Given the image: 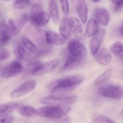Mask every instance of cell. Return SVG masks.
Masks as SVG:
<instances>
[{
  "instance_id": "obj_1",
  "label": "cell",
  "mask_w": 123,
  "mask_h": 123,
  "mask_svg": "<svg viewBox=\"0 0 123 123\" xmlns=\"http://www.w3.org/2000/svg\"><path fill=\"white\" fill-rule=\"evenodd\" d=\"M85 76L82 74H74L58 79L50 85L53 92L72 90L80 85L85 80Z\"/></svg>"
},
{
  "instance_id": "obj_2",
  "label": "cell",
  "mask_w": 123,
  "mask_h": 123,
  "mask_svg": "<svg viewBox=\"0 0 123 123\" xmlns=\"http://www.w3.org/2000/svg\"><path fill=\"white\" fill-rule=\"evenodd\" d=\"M50 18L49 13L44 12L39 4H35L31 7L29 20L30 24L35 27H42L46 25L49 22Z\"/></svg>"
},
{
  "instance_id": "obj_3",
  "label": "cell",
  "mask_w": 123,
  "mask_h": 123,
  "mask_svg": "<svg viewBox=\"0 0 123 123\" xmlns=\"http://www.w3.org/2000/svg\"><path fill=\"white\" fill-rule=\"evenodd\" d=\"M71 109L68 106L48 105L37 109V112L38 116L52 120L62 114H67Z\"/></svg>"
},
{
  "instance_id": "obj_4",
  "label": "cell",
  "mask_w": 123,
  "mask_h": 123,
  "mask_svg": "<svg viewBox=\"0 0 123 123\" xmlns=\"http://www.w3.org/2000/svg\"><path fill=\"white\" fill-rule=\"evenodd\" d=\"M78 97L76 96H61L52 95L41 98L40 102L45 105L69 106L76 103Z\"/></svg>"
},
{
  "instance_id": "obj_5",
  "label": "cell",
  "mask_w": 123,
  "mask_h": 123,
  "mask_svg": "<svg viewBox=\"0 0 123 123\" xmlns=\"http://www.w3.org/2000/svg\"><path fill=\"white\" fill-rule=\"evenodd\" d=\"M98 94L107 98L121 100L123 97V88L121 86L114 84L104 85L98 90Z\"/></svg>"
},
{
  "instance_id": "obj_6",
  "label": "cell",
  "mask_w": 123,
  "mask_h": 123,
  "mask_svg": "<svg viewBox=\"0 0 123 123\" xmlns=\"http://www.w3.org/2000/svg\"><path fill=\"white\" fill-rule=\"evenodd\" d=\"M60 64L58 59H54L52 61L37 65L32 71V73L35 76H42L52 73Z\"/></svg>"
},
{
  "instance_id": "obj_7",
  "label": "cell",
  "mask_w": 123,
  "mask_h": 123,
  "mask_svg": "<svg viewBox=\"0 0 123 123\" xmlns=\"http://www.w3.org/2000/svg\"><path fill=\"white\" fill-rule=\"evenodd\" d=\"M24 66L19 60H14L7 66L2 73V77L4 78H10L16 76L22 73Z\"/></svg>"
},
{
  "instance_id": "obj_8",
  "label": "cell",
  "mask_w": 123,
  "mask_h": 123,
  "mask_svg": "<svg viewBox=\"0 0 123 123\" xmlns=\"http://www.w3.org/2000/svg\"><path fill=\"white\" fill-rule=\"evenodd\" d=\"M36 86V82L34 80H30L25 82L11 92L10 97L13 98H18L22 97L31 92Z\"/></svg>"
},
{
  "instance_id": "obj_9",
  "label": "cell",
  "mask_w": 123,
  "mask_h": 123,
  "mask_svg": "<svg viewBox=\"0 0 123 123\" xmlns=\"http://www.w3.org/2000/svg\"><path fill=\"white\" fill-rule=\"evenodd\" d=\"M68 48L70 55L76 56H80L85 58L87 54V50L85 46L76 39H72L68 42Z\"/></svg>"
},
{
  "instance_id": "obj_10",
  "label": "cell",
  "mask_w": 123,
  "mask_h": 123,
  "mask_svg": "<svg viewBox=\"0 0 123 123\" xmlns=\"http://www.w3.org/2000/svg\"><path fill=\"white\" fill-rule=\"evenodd\" d=\"M105 34V30L103 29H101L100 30H98L97 34L92 36V38L90 40V47L91 54L93 55H94L99 50V48L103 42Z\"/></svg>"
},
{
  "instance_id": "obj_11",
  "label": "cell",
  "mask_w": 123,
  "mask_h": 123,
  "mask_svg": "<svg viewBox=\"0 0 123 123\" xmlns=\"http://www.w3.org/2000/svg\"><path fill=\"white\" fill-rule=\"evenodd\" d=\"M45 36L47 43L50 45L61 46L65 44L67 41L60 34L51 30L47 31Z\"/></svg>"
},
{
  "instance_id": "obj_12",
  "label": "cell",
  "mask_w": 123,
  "mask_h": 123,
  "mask_svg": "<svg viewBox=\"0 0 123 123\" xmlns=\"http://www.w3.org/2000/svg\"><path fill=\"white\" fill-rule=\"evenodd\" d=\"M94 16L96 21L103 26L108 25L110 20V13L103 7H98L94 11Z\"/></svg>"
},
{
  "instance_id": "obj_13",
  "label": "cell",
  "mask_w": 123,
  "mask_h": 123,
  "mask_svg": "<svg viewBox=\"0 0 123 123\" xmlns=\"http://www.w3.org/2000/svg\"><path fill=\"white\" fill-rule=\"evenodd\" d=\"M11 32L8 24L5 20L0 23V46H3L8 43L12 38Z\"/></svg>"
},
{
  "instance_id": "obj_14",
  "label": "cell",
  "mask_w": 123,
  "mask_h": 123,
  "mask_svg": "<svg viewBox=\"0 0 123 123\" xmlns=\"http://www.w3.org/2000/svg\"><path fill=\"white\" fill-rule=\"evenodd\" d=\"M85 58L80 56H76L70 55L66 60L62 70H70L79 67L82 64Z\"/></svg>"
},
{
  "instance_id": "obj_15",
  "label": "cell",
  "mask_w": 123,
  "mask_h": 123,
  "mask_svg": "<svg viewBox=\"0 0 123 123\" xmlns=\"http://www.w3.org/2000/svg\"><path fill=\"white\" fill-rule=\"evenodd\" d=\"M99 30L98 24L96 20L94 18H91L88 20L86 25V28L85 30L84 36L86 38H89L94 36Z\"/></svg>"
},
{
  "instance_id": "obj_16",
  "label": "cell",
  "mask_w": 123,
  "mask_h": 123,
  "mask_svg": "<svg viewBox=\"0 0 123 123\" xmlns=\"http://www.w3.org/2000/svg\"><path fill=\"white\" fill-rule=\"evenodd\" d=\"M76 12L82 22L83 24L86 23L88 16V7L85 0H79L77 4Z\"/></svg>"
},
{
  "instance_id": "obj_17",
  "label": "cell",
  "mask_w": 123,
  "mask_h": 123,
  "mask_svg": "<svg viewBox=\"0 0 123 123\" xmlns=\"http://www.w3.org/2000/svg\"><path fill=\"white\" fill-rule=\"evenodd\" d=\"M68 19L67 17H64L61 19L60 23L59 30L60 34L66 40L70 38L72 36V31L70 28L69 24H68Z\"/></svg>"
},
{
  "instance_id": "obj_18",
  "label": "cell",
  "mask_w": 123,
  "mask_h": 123,
  "mask_svg": "<svg viewBox=\"0 0 123 123\" xmlns=\"http://www.w3.org/2000/svg\"><path fill=\"white\" fill-rule=\"evenodd\" d=\"M18 111L20 115L25 117L31 118L38 116L37 110L31 106L20 105L19 106H18Z\"/></svg>"
},
{
  "instance_id": "obj_19",
  "label": "cell",
  "mask_w": 123,
  "mask_h": 123,
  "mask_svg": "<svg viewBox=\"0 0 123 123\" xmlns=\"http://www.w3.org/2000/svg\"><path fill=\"white\" fill-rule=\"evenodd\" d=\"M94 56L96 61L102 66H107L111 62L112 55L105 49L100 51L99 53L97 52Z\"/></svg>"
},
{
  "instance_id": "obj_20",
  "label": "cell",
  "mask_w": 123,
  "mask_h": 123,
  "mask_svg": "<svg viewBox=\"0 0 123 123\" xmlns=\"http://www.w3.org/2000/svg\"><path fill=\"white\" fill-rule=\"evenodd\" d=\"M18 103L16 102H8L0 105V118L8 116L18 108Z\"/></svg>"
},
{
  "instance_id": "obj_21",
  "label": "cell",
  "mask_w": 123,
  "mask_h": 123,
  "mask_svg": "<svg viewBox=\"0 0 123 123\" xmlns=\"http://www.w3.org/2000/svg\"><path fill=\"white\" fill-rule=\"evenodd\" d=\"M49 14L55 23H58L60 21L58 5L55 0H50L49 2Z\"/></svg>"
},
{
  "instance_id": "obj_22",
  "label": "cell",
  "mask_w": 123,
  "mask_h": 123,
  "mask_svg": "<svg viewBox=\"0 0 123 123\" xmlns=\"http://www.w3.org/2000/svg\"><path fill=\"white\" fill-rule=\"evenodd\" d=\"M14 54L16 56L17 59L19 61L23 60V61H28L31 58V55L28 52L27 50L24 48L23 45L21 44H19L16 48Z\"/></svg>"
},
{
  "instance_id": "obj_23",
  "label": "cell",
  "mask_w": 123,
  "mask_h": 123,
  "mask_svg": "<svg viewBox=\"0 0 123 123\" xmlns=\"http://www.w3.org/2000/svg\"><path fill=\"white\" fill-rule=\"evenodd\" d=\"M70 28L71 31L76 34H80L83 32V28L80 20L76 18L72 17L68 19Z\"/></svg>"
},
{
  "instance_id": "obj_24",
  "label": "cell",
  "mask_w": 123,
  "mask_h": 123,
  "mask_svg": "<svg viewBox=\"0 0 123 123\" xmlns=\"http://www.w3.org/2000/svg\"><path fill=\"white\" fill-rule=\"evenodd\" d=\"M112 72L111 70H108L103 72L100 75L98 76L96 78V80H94V84L95 86H97L102 85L105 82H108V80H110L112 76Z\"/></svg>"
},
{
  "instance_id": "obj_25",
  "label": "cell",
  "mask_w": 123,
  "mask_h": 123,
  "mask_svg": "<svg viewBox=\"0 0 123 123\" xmlns=\"http://www.w3.org/2000/svg\"><path fill=\"white\" fill-rule=\"evenodd\" d=\"M22 44L27 51L30 54H36L37 52V49L35 44L26 37H23L22 38Z\"/></svg>"
},
{
  "instance_id": "obj_26",
  "label": "cell",
  "mask_w": 123,
  "mask_h": 123,
  "mask_svg": "<svg viewBox=\"0 0 123 123\" xmlns=\"http://www.w3.org/2000/svg\"><path fill=\"white\" fill-rule=\"evenodd\" d=\"M111 51L113 54L118 56H121L123 54V44L120 42L114 43L111 46Z\"/></svg>"
},
{
  "instance_id": "obj_27",
  "label": "cell",
  "mask_w": 123,
  "mask_h": 123,
  "mask_svg": "<svg viewBox=\"0 0 123 123\" xmlns=\"http://www.w3.org/2000/svg\"><path fill=\"white\" fill-rule=\"evenodd\" d=\"M30 0H14L13 7L14 10H23L28 6Z\"/></svg>"
},
{
  "instance_id": "obj_28",
  "label": "cell",
  "mask_w": 123,
  "mask_h": 123,
  "mask_svg": "<svg viewBox=\"0 0 123 123\" xmlns=\"http://www.w3.org/2000/svg\"><path fill=\"white\" fill-rule=\"evenodd\" d=\"M8 25L10 28L11 32H12V35H17L19 33L20 30L17 24H16L15 21L13 19H9L8 22Z\"/></svg>"
},
{
  "instance_id": "obj_29",
  "label": "cell",
  "mask_w": 123,
  "mask_h": 123,
  "mask_svg": "<svg viewBox=\"0 0 123 123\" xmlns=\"http://www.w3.org/2000/svg\"><path fill=\"white\" fill-rule=\"evenodd\" d=\"M93 123H117L114 120L103 115L97 116L94 118Z\"/></svg>"
},
{
  "instance_id": "obj_30",
  "label": "cell",
  "mask_w": 123,
  "mask_h": 123,
  "mask_svg": "<svg viewBox=\"0 0 123 123\" xmlns=\"http://www.w3.org/2000/svg\"><path fill=\"white\" fill-rule=\"evenodd\" d=\"M55 123H70L71 119L67 114H62L58 117L52 119Z\"/></svg>"
},
{
  "instance_id": "obj_31",
  "label": "cell",
  "mask_w": 123,
  "mask_h": 123,
  "mask_svg": "<svg viewBox=\"0 0 123 123\" xmlns=\"http://www.w3.org/2000/svg\"><path fill=\"white\" fill-rule=\"evenodd\" d=\"M62 11L65 16H68L70 12L68 0H60Z\"/></svg>"
},
{
  "instance_id": "obj_32",
  "label": "cell",
  "mask_w": 123,
  "mask_h": 123,
  "mask_svg": "<svg viewBox=\"0 0 123 123\" xmlns=\"http://www.w3.org/2000/svg\"><path fill=\"white\" fill-rule=\"evenodd\" d=\"M10 53L6 49L0 50V61L9 58L10 56Z\"/></svg>"
},
{
  "instance_id": "obj_33",
  "label": "cell",
  "mask_w": 123,
  "mask_h": 123,
  "mask_svg": "<svg viewBox=\"0 0 123 123\" xmlns=\"http://www.w3.org/2000/svg\"><path fill=\"white\" fill-rule=\"evenodd\" d=\"M112 3L115 4V11H119L122 8L123 5V0H111Z\"/></svg>"
},
{
  "instance_id": "obj_34",
  "label": "cell",
  "mask_w": 123,
  "mask_h": 123,
  "mask_svg": "<svg viewBox=\"0 0 123 123\" xmlns=\"http://www.w3.org/2000/svg\"><path fill=\"white\" fill-rule=\"evenodd\" d=\"M14 120V117L10 115L2 117L0 119V123H13Z\"/></svg>"
},
{
  "instance_id": "obj_35",
  "label": "cell",
  "mask_w": 123,
  "mask_h": 123,
  "mask_svg": "<svg viewBox=\"0 0 123 123\" xmlns=\"http://www.w3.org/2000/svg\"><path fill=\"white\" fill-rule=\"evenodd\" d=\"M92 1H93L94 2H95V3H97V2H100L101 0H92Z\"/></svg>"
},
{
  "instance_id": "obj_36",
  "label": "cell",
  "mask_w": 123,
  "mask_h": 123,
  "mask_svg": "<svg viewBox=\"0 0 123 123\" xmlns=\"http://www.w3.org/2000/svg\"><path fill=\"white\" fill-rule=\"evenodd\" d=\"M121 35L123 36V26H121Z\"/></svg>"
},
{
  "instance_id": "obj_37",
  "label": "cell",
  "mask_w": 123,
  "mask_h": 123,
  "mask_svg": "<svg viewBox=\"0 0 123 123\" xmlns=\"http://www.w3.org/2000/svg\"><path fill=\"white\" fill-rule=\"evenodd\" d=\"M6 1H11V0H6Z\"/></svg>"
}]
</instances>
